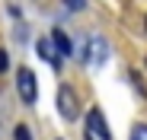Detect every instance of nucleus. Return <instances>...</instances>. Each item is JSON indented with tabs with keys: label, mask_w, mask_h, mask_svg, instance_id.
I'll list each match as a JSON object with an SVG mask.
<instances>
[{
	"label": "nucleus",
	"mask_w": 147,
	"mask_h": 140,
	"mask_svg": "<svg viewBox=\"0 0 147 140\" xmlns=\"http://www.w3.org/2000/svg\"><path fill=\"white\" fill-rule=\"evenodd\" d=\"M58 111H61L64 121H77L80 105H77V96H74L70 86H61V89H58Z\"/></svg>",
	"instance_id": "obj_1"
},
{
	"label": "nucleus",
	"mask_w": 147,
	"mask_h": 140,
	"mask_svg": "<svg viewBox=\"0 0 147 140\" xmlns=\"http://www.w3.org/2000/svg\"><path fill=\"white\" fill-rule=\"evenodd\" d=\"M16 86H19V99L26 102V105H32L38 92H35V73H32L29 67H19L16 70Z\"/></svg>",
	"instance_id": "obj_2"
},
{
	"label": "nucleus",
	"mask_w": 147,
	"mask_h": 140,
	"mask_svg": "<svg viewBox=\"0 0 147 140\" xmlns=\"http://www.w3.org/2000/svg\"><path fill=\"white\" fill-rule=\"evenodd\" d=\"M86 134L96 137V140H112V134H109V127H106V118H102L99 108H93V111L86 115Z\"/></svg>",
	"instance_id": "obj_3"
},
{
	"label": "nucleus",
	"mask_w": 147,
	"mask_h": 140,
	"mask_svg": "<svg viewBox=\"0 0 147 140\" xmlns=\"http://www.w3.org/2000/svg\"><path fill=\"white\" fill-rule=\"evenodd\" d=\"M106 57H109V41L106 38H90V48H86V61L93 64V67H102L106 64Z\"/></svg>",
	"instance_id": "obj_4"
},
{
	"label": "nucleus",
	"mask_w": 147,
	"mask_h": 140,
	"mask_svg": "<svg viewBox=\"0 0 147 140\" xmlns=\"http://www.w3.org/2000/svg\"><path fill=\"white\" fill-rule=\"evenodd\" d=\"M35 54H38L45 64H51L55 70L61 67V54H58V48H55L51 38H38V41H35Z\"/></svg>",
	"instance_id": "obj_5"
},
{
	"label": "nucleus",
	"mask_w": 147,
	"mask_h": 140,
	"mask_svg": "<svg viewBox=\"0 0 147 140\" xmlns=\"http://www.w3.org/2000/svg\"><path fill=\"white\" fill-rule=\"evenodd\" d=\"M51 41H55L58 54H70V51H74V45H70V38L64 35V29H55V32H51Z\"/></svg>",
	"instance_id": "obj_6"
},
{
	"label": "nucleus",
	"mask_w": 147,
	"mask_h": 140,
	"mask_svg": "<svg viewBox=\"0 0 147 140\" xmlns=\"http://www.w3.org/2000/svg\"><path fill=\"white\" fill-rule=\"evenodd\" d=\"M13 140H32V134H29V127H26V124H19V127L13 131Z\"/></svg>",
	"instance_id": "obj_7"
},
{
	"label": "nucleus",
	"mask_w": 147,
	"mask_h": 140,
	"mask_svg": "<svg viewBox=\"0 0 147 140\" xmlns=\"http://www.w3.org/2000/svg\"><path fill=\"white\" fill-rule=\"evenodd\" d=\"M131 140H147V127H144V124H138V127L131 131Z\"/></svg>",
	"instance_id": "obj_8"
},
{
	"label": "nucleus",
	"mask_w": 147,
	"mask_h": 140,
	"mask_svg": "<svg viewBox=\"0 0 147 140\" xmlns=\"http://www.w3.org/2000/svg\"><path fill=\"white\" fill-rule=\"evenodd\" d=\"M83 3H86V0H64L67 10H83Z\"/></svg>",
	"instance_id": "obj_9"
},
{
	"label": "nucleus",
	"mask_w": 147,
	"mask_h": 140,
	"mask_svg": "<svg viewBox=\"0 0 147 140\" xmlns=\"http://www.w3.org/2000/svg\"><path fill=\"white\" fill-rule=\"evenodd\" d=\"M7 67H10V57H7L3 48H0V73H7Z\"/></svg>",
	"instance_id": "obj_10"
},
{
	"label": "nucleus",
	"mask_w": 147,
	"mask_h": 140,
	"mask_svg": "<svg viewBox=\"0 0 147 140\" xmlns=\"http://www.w3.org/2000/svg\"><path fill=\"white\" fill-rule=\"evenodd\" d=\"M86 140H93V137H90V134H86Z\"/></svg>",
	"instance_id": "obj_11"
}]
</instances>
